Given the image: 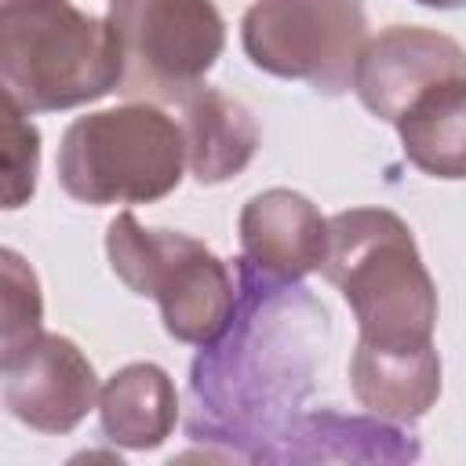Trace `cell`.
I'll return each instance as SVG.
<instances>
[{"label":"cell","mask_w":466,"mask_h":466,"mask_svg":"<svg viewBox=\"0 0 466 466\" xmlns=\"http://www.w3.org/2000/svg\"><path fill=\"white\" fill-rule=\"evenodd\" d=\"M320 273L353 309L360 342H433L437 288L400 215L386 208H350L331 215Z\"/></svg>","instance_id":"obj_2"},{"label":"cell","mask_w":466,"mask_h":466,"mask_svg":"<svg viewBox=\"0 0 466 466\" xmlns=\"http://www.w3.org/2000/svg\"><path fill=\"white\" fill-rule=\"evenodd\" d=\"M419 459L415 433L393 426L390 419H360L320 408L299 415L280 441L269 448L266 462H411Z\"/></svg>","instance_id":"obj_11"},{"label":"cell","mask_w":466,"mask_h":466,"mask_svg":"<svg viewBox=\"0 0 466 466\" xmlns=\"http://www.w3.org/2000/svg\"><path fill=\"white\" fill-rule=\"evenodd\" d=\"M415 4H422V7H444V11H451V7H466V0H415Z\"/></svg>","instance_id":"obj_18"},{"label":"cell","mask_w":466,"mask_h":466,"mask_svg":"<svg viewBox=\"0 0 466 466\" xmlns=\"http://www.w3.org/2000/svg\"><path fill=\"white\" fill-rule=\"evenodd\" d=\"M0 84L22 113L73 109L116 91L109 22L69 0H0Z\"/></svg>","instance_id":"obj_3"},{"label":"cell","mask_w":466,"mask_h":466,"mask_svg":"<svg viewBox=\"0 0 466 466\" xmlns=\"http://www.w3.org/2000/svg\"><path fill=\"white\" fill-rule=\"evenodd\" d=\"M0 284H4V357H11L40 335L44 299H40L36 273L11 248H4L0 255Z\"/></svg>","instance_id":"obj_16"},{"label":"cell","mask_w":466,"mask_h":466,"mask_svg":"<svg viewBox=\"0 0 466 466\" xmlns=\"http://www.w3.org/2000/svg\"><path fill=\"white\" fill-rule=\"evenodd\" d=\"M186 135L153 102L76 116L58 142L62 189L91 208L149 204L182 182Z\"/></svg>","instance_id":"obj_4"},{"label":"cell","mask_w":466,"mask_h":466,"mask_svg":"<svg viewBox=\"0 0 466 466\" xmlns=\"http://www.w3.org/2000/svg\"><path fill=\"white\" fill-rule=\"evenodd\" d=\"M404 157L433 178H466V76L426 91L397 120Z\"/></svg>","instance_id":"obj_15"},{"label":"cell","mask_w":466,"mask_h":466,"mask_svg":"<svg viewBox=\"0 0 466 466\" xmlns=\"http://www.w3.org/2000/svg\"><path fill=\"white\" fill-rule=\"evenodd\" d=\"M328 342V309L299 284L237 258V306L226 331L189 368L186 433L226 455L266 462L299 419Z\"/></svg>","instance_id":"obj_1"},{"label":"cell","mask_w":466,"mask_h":466,"mask_svg":"<svg viewBox=\"0 0 466 466\" xmlns=\"http://www.w3.org/2000/svg\"><path fill=\"white\" fill-rule=\"evenodd\" d=\"M353 397L379 419L415 422L441 397V357L426 346H371L357 342L350 357Z\"/></svg>","instance_id":"obj_12"},{"label":"cell","mask_w":466,"mask_h":466,"mask_svg":"<svg viewBox=\"0 0 466 466\" xmlns=\"http://www.w3.org/2000/svg\"><path fill=\"white\" fill-rule=\"evenodd\" d=\"M40 171V131L25 113L4 98V208H22L36 189Z\"/></svg>","instance_id":"obj_17"},{"label":"cell","mask_w":466,"mask_h":466,"mask_svg":"<svg viewBox=\"0 0 466 466\" xmlns=\"http://www.w3.org/2000/svg\"><path fill=\"white\" fill-rule=\"evenodd\" d=\"M182 135L189 171L200 186L237 178L258 149V124L251 109L218 87H200L186 98Z\"/></svg>","instance_id":"obj_13"},{"label":"cell","mask_w":466,"mask_h":466,"mask_svg":"<svg viewBox=\"0 0 466 466\" xmlns=\"http://www.w3.org/2000/svg\"><path fill=\"white\" fill-rule=\"evenodd\" d=\"M102 433L131 451L160 448L178 422V393L164 368L138 360L109 375L98 393Z\"/></svg>","instance_id":"obj_14"},{"label":"cell","mask_w":466,"mask_h":466,"mask_svg":"<svg viewBox=\"0 0 466 466\" xmlns=\"http://www.w3.org/2000/svg\"><path fill=\"white\" fill-rule=\"evenodd\" d=\"M116 51V91L131 102H186L226 47L215 0H109L106 15Z\"/></svg>","instance_id":"obj_6"},{"label":"cell","mask_w":466,"mask_h":466,"mask_svg":"<svg viewBox=\"0 0 466 466\" xmlns=\"http://www.w3.org/2000/svg\"><path fill=\"white\" fill-rule=\"evenodd\" d=\"M240 248L258 269L302 280L328 255V218L295 189H266L240 211Z\"/></svg>","instance_id":"obj_10"},{"label":"cell","mask_w":466,"mask_h":466,"mask_svg":"<svg viewBox=\"0 0 466 466\" xmlns=\"http://www.w3.org/2000/svg\"><path fill=\"white\" fill-rule=\"evenodd\" d=\"M7 411L40 433H69L98 400V379L80 346L66 335H36L0 357Z\"/></svg>","instance_id":"obj_9"},{"label":"cell","mask_w":466,"mask_h":466,"mask_svg":"<svg viewBox=\"0 0 466 466\" xmlns=\"http://www.w3.org/2000/svg\"><path fill=\"white\" fill-rule=\"evenodd\" d=\"M240 44L262 73L346 95L368 44V15L360 0H255L240 22Z\"/></svg>","instance_id":"obj_7"},{"label":"cell","mask_w":466,"mask_h":466,"mask_svg":"<svg viewBox=\"0 0 466 466\" xmlns=\"http://www.w3.org/2000/svg\"><path fill=\"white\" fill-rule=\"evenodd\" d=\"M106 255L127 291L157 299L164 331L189 346L215 342L237 306L229 266L197 237L149 229L131 211L106 226Z\"/></svg>","instance_id":"obj_5"},{"label":"cell","mask_w":466,"mask_h":466,"mask_svg":"<svg viewBox=\"0 0 466 466\" xmlns=\"http://www.w3.org/2000/svg\"><path fill=\"white\" fill-rule=\"evenodd\" d=\"M459 76H466L462 44L426 25H390L364 44L353 91L371 116L397 124L426 91Z\"/></svg>","instance_id":"obj_8"}]
</instances>
